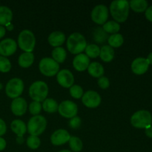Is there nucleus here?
<instances>
[{
    "mask_svg": "<svg viewBox=\"0 0 152 152\" xmlns=\"http://www.w3.org/2000/svg\"><path fill=\"white\" fill-rule=\"evenodd\" d=\"M129 2L126 0H114L110 4V12L115 22H124L129 14Z\"/></svg>",
    "mask_w": 152,
    "mask_h": 152,
    "instance_id": "nucleus-1",
    "label": "nucleus"
},
{
    "mask_svg": "<svg viewBox=\"0 0 152 152\" xmlns=\"http://www.w3.org/2000/svg\"><path fill=\"white\" fill-rule=\"evenodd\" d=\"M68 50L73 54H80L86 50L87 42L83 34L80 33H73L67 40Z\"/></svg>",
    "mask_w": 152,
    "mask_h": 152,
    "instance_id": "nucleus-2",
    "label": "nucleus"
},
{
    "mask_svg": "<svg viewBox=\"0 0 152 152\" xmlns=\"http://www.w3.org/2000/svg\"><path fill=\"white\" fill-rule=\"evenodd\" d=\"M48 94V85L43 81H36L29 88V95L31 99L37 102H43Z\"/></svg>",
    "mask_w": 152,
    "mask_h": 152,
    "instance_id": "nucleus-3",
    "label": "nucleus"
},
{
    "mask_svg": "<svg viewBox=\"0 0 152 152\" xmlns=\"http://www.w3.org/2000/svg\"><path fill=\"white\" fill-rule=\"evenodd\" d=\"M19 47L25 52L32 53L36 45V39L34 33L30 30H23L18 37Z\"/></svg>",
    "mask_w": 152,
    "mask_h": 152,
    "instance_id": "nucleus-4",
    "label": "nucleus"
},
{
    "mask_svg": "<svg viewBox=\"0 0 152 152\" xmlns=\"http://www.w3.org/2000/svg\"><path fill=\"white\" fill-rule=\"evenodd\" d=\"M46 126H47V121L43 116H34L28 121L27 131L32 136L37 137L45 132Z\"/></svg>",
    "mask_w": 152,
    "mask_h": 152,
    "instance_id": "nucleus-5",
    "label": "nucleus"
},
{
    "mask_svg": "<svg viewBox=\"0 0 152 152\" xmlns=\"http://www.w3.org/2000/svg\"><path fill=\"white\" fill-rule=\"evenodd\" d=\"M131 123L137 129H146L152 124V117L149 111L140 110L135 112L131 117Z\"/></svg>",
    "mask_w": 152,
    "mask_h": 152,
    "instance_id": "nucleus-6",
    "label": "nucleus"
},
{
    "mask_svg": "<svg viewBox=\"0 0 152 152\" xmlns=\"http://www.w3.org/2000/svg\"><path fill=\"white\" fill-rule=\"evenodd\" d=\"M39 71L46 77H53L59 71V65L52 58L45 57L41 59L39 65Z\"/></svg>",
    "mask_w": 152,
    "mask_h": 152,
    "instance_id": "nucleus-7",
    "label": "nucleus"
},
{
    "mask_svg": "<svg viewBox=\"0 0 152 152\" xmlns=\"http://www.w3.org/2000/svg\"><path fill=\"white\" fill-rule=\"evenodd\" d=\"M24 90V83L21 79L13 78L9 80L5 87V92L7 96L12 99L18 98Z\"/></svg>",
    "mask_w": 152,
    "mask_h": 152,
    "instance_id": "nucleus-8",
    "label": "nucleus"
},
{
    "mask_svg": "<svg viewBox=\"0 0 152 152\" xmlns=\"http://www.w3.org/2000/svg\"><path fill=\"white\" fill-rule=\"evenodd\" d=\"M58 111L63 117L71 119L77 116L78 108L75 102L70 100H65L59 104Z\"/></svg>",
    "mask_w": 152,
    "mask_h": 152,
    "instance_id": "nucleus-9",
    "label": "nucleus"
},
{
    "mask_svg": "<svg viewBox=\"0 0 152 152\" xmlns=\"http://www.w3.org/2000/svg\"><path fill=\"white\" fill-rule=\"evenodd\" d=\"M108 18V7L104 4L95 6L91 12V19L98 25H104Z\"/></svg>",
    "mask_w": 152,
    "mask_h": 152,
    "instance_id": "nucleus-10",
    "label": "nucleus"
},
{
    "mask_svg": "<svg viewBox=\"0 0 152 152\" xmlns=\"http://www.w3.org/2000/svg\"><path fill=\"white\" fill-rule=\"evenodd\" d=\"M82 102L88 108H95L101 103V96L97 92L88 91L82 96Z\"/></svg>",
    "mask_w": 152,
    "mask_h": 152,
    "instance_id": "nucleus-11",
    "label": "nucleus"
},
{
    "mask_svg": "<svg viewBox=\"0 0 152 152\" xmlns=\"http://www.w3.org/2000/svg\"><path fill=\"white\" fill-rule=\"evenodd\" d=\"M17 45L13 39L7 38L0 42V55L2 56H9L16 51Z\"/></svg>",
    "mask_w": 152,
    "mask_h": 152,
    "instance_id": "nucleus-12",
    "label": "nucleus"
},
{
    "mask_svg": "<svg viewBox=\"0 0 152 152\" xmlns=\"http://www.w3.org/2000/svg\"><path fill=\"white\" fill-rule=\"evenodd\" d=\"M56 80L58 83L64 88H71L74 83V75L68 69L59 71L56 76Z\"/></svg>",
    "mask_w": 152,
    "mask_h": 152,
    "instance_id": "nucleus-13",
    "label": "nucleus"
},
{
    "mask_svg": "<svg viewBox=\"0 0 152 152\" xmlns=\"http://www.w3.org/2000/svg\"><path fill=\"white\" fill-rule=\"evenodd\" d=\"M70 134L65 129H58L52 134L50 142L54 145H61L69 141Z\"/></svg>",
    "mask_w": 152,
    "mask_h": 152,
    "instance_id": "nucleus-14",
    "label": "nucleus"
},
{
    "mask_svg": "<svg viewBox=\"0 0 152 152\" xmlns=\"http://www.w3.org/2000/svg\"><path fill=\"white\" fill-rule=\"evenodd\" d=\"M10 108L14 115L22 116L26 112L27 108H28V104L24 98L18 97L12 101Z\"/></svg>",
    "mask_w": 152,
    "mask_h": 152,
    "instance_id": "nucleus-15",
    "label": "nucleus"
},
{
    "mask_svg": "<svg viewBox=\"0 0 152 152\" xmlns=\"http://www.w3.org/2000/svg\"><path fill=\"white\" fill-rule=\"evenodd\" d=\"M149 63L147 59L143 57H138L135 59L132 63V70L137 75L143 74L148 71Z\"/></svg>",
    "mask_w": 152,
    "mask_h": 152,
    "instance_id": "nucleus-16",
    "label": "nucleus"
},
{
    "mask_svg": "<svg viewBox=\"0 0 152 152\" xmlns=\"http://www.w3.org/2000/svg\"><path fill=\"white\" fill-rule=\"evenodd\" d=\"M90 65V59L84 53L77 54L73 60L74 68L77 71H84L88 69Z\"/></svg>",
    "mask_w": 152,
    "mask_h": 152,
    "instance_id": "nucleus-17",
    "label": "nucleus"
},
{
    "mask_svg": "<svg viewBox=\"0 0 152 152\" xmlns=\"http://www.w3.org/2000/svg\"><path fill=\"white\" fill-rule=\"evenodd\" d=\"M49 44L53 47H59L65 41V35L61 31H54L48 36Z\"/></svg>",
    "mask_w": 152,
    "mask_h": 152,
    "instance_id": "nucleus-18",
    "label": "nucleus"
},
{
    "mask_svg": "<svg viewBox=\"0 0 152 152\" xmlns=\"http://www.w3.org/2000/svg\"><path fill=\"white\" fill-rule=\"evenodd\" d=\"M13 18L11 10L7 6H0V25H7L10 23Z\"/></svg>",
    "mask_w": 152,
    "mask_h": 152,
    "instance_id": "nucleus-19",
    "label": "nucleus"
},
{
    "mask_svg": "<svg viewBox=\"0 0 152 152\" xmlns=\"http://www.w3.org/2000/svg\"><path fill=\"white\" fill-rule=\"evenodd\" d=\"M34 62V55L33 53L25 52L19 56L18 63L22 68H28L31 66Z\"/></svg>",
    "mask_w": 152,
    "mask_h": 152,
    "instance_id": "nucleus-20",
    "label": "nucleus"
},
{
    "mask_svg": "<svg viewBox=\"0 0 152 152\" xmlns=\"http://www.w3.org/2000/svg\"><path fill=\"white\" fill-rule=\"evenodd\" d=\"M88 71V74L92 77L100 78L104 74V68L99 62H94L89 65Z\"/></svg>",
    "mask_w": 152,
    "mask_h": 152,
    "instance_id": "nucleus-21",
    "label": "nucleus"
},
{
    "mask_svg": "<svg viewBox=\"0 0 152 152\" xmlns=\"http://www.w3.org/2000/svg\"><path fill=\"white\" fill-rule=\"evenodd\" d=\"M11 130L17 136H23L27 132V126L23 121L20 120H13L10 125Z\"/></svg>",
    "mask_w": 152,
    "mask_h": 152,
    "instance_id": "nucleus-22",
    "label": "nucleus"
},
{
    "mask_svg": "<svg viewBox=\"0 0 152 152\" xmlns=\"http://www.w3.org/2000/svg\"><path fill=\"white\" fill-rule=\"evenodd\" d=\"M101 59L105 62H109L113 60L114 57V50L109 45H104L100 48L99 53Z\"/></svg>",
    "mask_w": 152,
    "mask_h": 152,
    "instance_id": "nucleus-23",
    "label": "nucleus"
},
{
    "mask_svg": "<svg viewBox=\"0 0 152 152\" xmlns=\"http://www.w3.org/2000/svg\"><path fill=\"white\" fill-rule=\"evenodd\" d=\"M51 54L53 60L56 61L58 64L62 63V62L65 60L67 56L66 50L62 47L55 48L52 50Z\"/></svg>",
    "mask_w": 152,
    "mask_h": 152,
    "instance_id": "nucleus-24",
    "label": "nucleus"
},
{
    "mask_svg": "<svg viewBox=\"0 0 152 152\" xmlns=\"http://www.w3.org/2000/svg\"><path fill=\"white\" fill-rule=\"evenodd\" d=\"M129 7H131L134 11L142 13L147 9L148 2L145 0H132L129 2Z\"/></svg>",
    "mask_w": 152,
    "mask_h": 152,
    "instance_id": "nucleus-25",
    "label": "nucleus"
},
{
    "mask_svg": "<svg viewBox=\"0 0 152 152\" xmlns=\"http://www.w3.org/2000/svg\"><path fill=\"white\" fill-rule=\"evenodd\" d=\"M42 107L44 111H46V112L55 113L58 111L59 105H58V103L55 99L48 98V99H45L43 101Z\"/></svg>",
    "mask_w": 152,
    "mask_h": 152,
    "instance_id": "nucleus-26",
    "label": "nucleus"
},
{
    "mask_svg": "<svg viewBox=\"0 0 152 152\" xmlns=\"http://www.w3.org/2000/svg\"><path fill=\"white\" fill-rule=\"evenodd\" d=\"M124 39L120 34H111L108 39V42L111 48H119L123 44Z\"/></svg>",
    "mask_w": 152,
    "mask_h": 152,
    "instance_id": "nucleus-27",
    "label": "nucleus"
},
{
    "mask_svg": "<svg viewBox=\"0 0 152 152\" xmlns=\"http://www.w3.org/2000/svg\"><path fill=\"white\" fill-rule=\"evenodd\" d=\"M102 29L105 33H109L112 34H117L120 30V25L118 22L115 21H109L104 24Z\"/></svg>",
    "mask_w": 152,
    "mask_h": 152,
    "instance_id": "nucleus-28",
    "label": "nucleus"
},
{
    "mask_svg": "<svg viewBox=\"0 0 152 152\" xmlns=\"http://www.w3.org/2000/svg\"><path fill=\"white\" fill-rule=\"evenodd\" d=\"M69 146L71 149L74 152H80L82 151L83 147V142L77 137H71L69 141Z\"/></svg>",
    "mask_w": 152,
    "mask_h": 152,
    "instance_id": "nucleus-29",
    "label": "nucleus"
},
{
    "mask_svg": "<svg viewBox=\"0 0 152 152\" xmlns=\"http://www.w3.org/2000/svg\"><path fill=\"white\" fill-rule=\"evenodd\" d=\"M86 53L88 57L90 58H96L99 56L100 53V48L99 46L95 44H90L86 46Z\"/></svg>",
    "mask_w": 152,
    "mask_h": 152,
    "instance_id": "nucleus-30",
    "label": "nucleus"
},
{
    "mask_svg": "<svg viewBox=\"0 0 152 152\" xmlns=\"http://www.w3.org/2000/svg\"><path fill=\"white\" fill-rule=\"evenodd\" d=\"M27 145L31 149H37L39 147L40 144H41V141L40 139L37 136H29L27 139Z\"/></svg>",
    "mask_w": 152,
    "mask_h": 152,
    "instance_id": "nucleus-31",
    "label": "nucleus"
},
{
    "mask_svg": "<svg viewBox=\"0 0 152 152\" xmlns=\"http://www.w3.org/2000/svg\"><path fill=\"white\" fill-rule=\"evenodd\" d=\"M70 94L75 99H80L83 96V89L78 85H74L70 88Z\"/></svg>",
    "mask_w": 152,
    "mask_h": 152,
    "instance_id": "nucleus-32",
    "label": "nucleus"
},
{
    "mask_svg": "<svg viewBox=\"0 0 152 152\" xmlns=\"http://www.w3.org/2000/svg\"><path fill=\"white\" fill-rule=\"evenodd\" d=\"M11 68V63L8 59L2 56H0V71L2 73H7L10 71Z\"/></svg>",
    "mask_w": 152,
    "mask_h": 152,
    "instance_id": "nucleus-33",
    "label": "nucleus"
},
{
    "mask_svg": "<svg viewBox=\"0 0 152 152\" xmlns=\"http://www.w3.org/2000/svg\"><path fill=\"white\" fill-rule=\"evenodd\" d=\"M42 105L40 102H37V101H33L29 105V111L31 114L34 116L39 115L42 110Z\"/></svg>",
    "mask_w": 152,
    "mask_h": 152,
    "instance_id": "nucleus-34",
    "label": "nucleus"
},
{
    "mask_svg": "<svg viewBox=\"0 0 152 152\" xmlns=\"http://www.w3.org/2000/svg\"><path fill=\"white\" fill-rule=\"evenodd\" d=\"M81 123H82V121H81V119H80V117L76 116V117H73V118H71V120H70L69 126L71 128V129H78L80 126H81Z\"/></svg>",
    "mask_w": 152,
    "mask_h": 152,
    "instance_id": "nucleus-35",
    "label": "nucleus"
},
{
    "mask_svg": "<svg viewBox=\"0 0 152 152\" xmlns=\"http://www.w3.org/2000/svg\"><path fill=\"white\" fill-rule=\"evenodd\" d=\"M98 86L101 88L102 89H106L109 87L110 82L109 80L106 77H101L98 80Z\"/></svg>",
    "mask_w": 152,
    "mask_h": 152,
    "instance_id": "nucleus-36",
    "label": "nucleus"
},
{
    "mask_svg": "<svg viewBox=\"0 0 152 152\" xmlns=\"http://www.w3.org/2000/svg\"><path fill=\"white\" fill-rule=\"evenodd\" d=\"M6 130H7V126H6L4 120L0 118V137L5 134Z\"/></svg>",
    "mask_w": 152,
    "mask_h": 152,
    "instance_id": "nucleus-37",
    "label": "nucleus"
},
{
    "mask_svg": "<svg viewBox=\"0 0 152 152\" xmlns=\"http://www.w3.org/2000/svg\"><path fill=\"white\" fill-rule=\"evenodd\" d=\"M145 17L147 18V19L152 22V5L145 10Z\"/></svg>",
    "mask_w": 152,
    "mask_h": 152,
    "instance_id": "nucleus-38",
    "label": "nucleus"
},
{
    "mask_svg": "<svg viewBox=\"0 0 152 152\" xmlns=\"http://www.w3.org/2000/svg\"><path fill=\"white\" fill-rule=\"evenodd\" d=\"M6 147V141L4 138L0 137V151H3Z\"/></svg>",
    "mask_w": 152,
    "mask_h": 152,
    "instance_id": "nucleus-39",
    "label": "nucleus"
},
{
    "mask_svg": "<svg viewBox=\"0 0 152 152\" xmlns=\"http://www.w3.org/2000/svg\"><path fill=\"white\" fill-rule=\"evenodd\" d=\"M145 132L147 137H148L150 138H152V126L146 128V129H145Z\"/></svg>",
    "mask_w": 152,
    "mask_h": 152,
    "instance_id": "nucleus-40",
    "label": "nucleus"
},
{
    "mask_svg": "<svg viewBox=\"0 0 152 152\" xmlns=\"http://www.w3.org/2000/svg\"><path fill=\"white\" fill-rule=\"evenodd\" d=\"M5 28L3 26L0 25V39L2 38L4 35H5Z\"/></svg>",
    "mask_w": 152,
    "mask_h": 152,
    "instance_id": "nucleus-41",
    "label": "nucleus"
},
{
    "mask_svg": "<svg viewBox=\"0 0 152 152\" xmlns=\"http://www.w3.org/2000/svg\"><path fill=\"white\" fill-rule=\"evenodd\" d=\"M16 142L19 144H22L24 142V137L23 136H18L16 137Z\"/></svg>",
    "mask_w": 152,
    "mask_h": 152,
    "instance_id": "nucleus-42",
    "label": "nucleus"
},
{
    "mask_svg": "<svg viewBox=\"0 0 152 152\" xmlns=\"http://www.w3.org/2000/svg\"><path fill=\"white\" fill-rule=\"evenodd\" d=\"M147 60H148L149 65H150V64L152 65V53H150L149 54H148V57H147Z\"/></svg>",
    "mask_w": 152,
    "mask_h": 152,
    "instance_id": "nucleus-43",
    "label": "nucleus"
},
{
    "mask_svg": "<svg viewBox=\"0 0 152 152\" xmlns=\"http://www.w3.org/2000/svg\"><path fill=\"white\" fill-rule=\"evenodd\" d=\"M6 27H7V30H9V31H12L13 29V25L11 23H9L8 25H6Z\"/></svg>",
    "mask_w": 152,
    "mask_h": 152,
    "instance_id": "nucleus-44",
    "label": "nucleus"
},
{
    "mask_svg": "<svg viewBox=\"0 0 152 152\" xmlns=\"http://www.w3.org/2000/svg\"><path fill=\"white\" fill-rule=\"evenodd\" d=\"M59 152H72V151H70V150H62V151H59Z\"/></svg>",
    "mask_w": 152,
    "mask_h": 152,
    "instance_id": "nucleus-45",
    "label": "nucleus"
},
{
    "mask_svg": "<svg viewBox=\"0 0 152 152\" xmlns=\"http://www.w3.org/2000/svg\"><path fill=\"white\" fill-rule=\"evenodd\" d=\"M1 87H2V86H1V84H0V89H1Z\"/></svg>",
    "mask_w": 152,
    "mask_h": 152,
    "instance_id": "nucleus-46",
    "label": "nucleus"
}]
</instances>
